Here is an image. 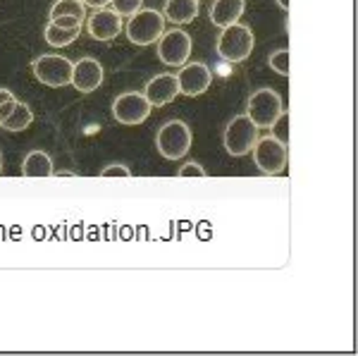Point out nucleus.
<instances>
[{"label":"nucleus","mask_w":358,"mask_h":356,"mask_svg":"<svg viewBox=\"0 0 358 356\" xmlns=\"http://www.w3.org/2000/svg\"><path fill=\"white\" fill-rule=\"evenodd\" d=\"M256 139H258V127L251 122L248 115H236V118L229 120V124L224 127V134H222L224 151L234 158L248 156Z\"/></svg>","instance_id":"6"},{"label":"nucleus","mask_w":358,"mask_h":356,"mask_svg":"<svg viewBox=\"0 0 358 356\" xmlns=\"http://www.w3.org/2000/svg\"><path fill=\"white\" fill-rule=\"evenodd\" d=\"M277 3H280L282 10H289V0H277Z\"/></svg>","instance_id":"29"},{"label":"nucleus","mask_w":358,"mask_h":356,"mask_svg":"<svg viewBox=\"0 0 358 356\" xmlns=\"http://www.w3.org/2000/svg\"><path fill=\"white\" fill-rule=\"evenodd\" d=\"M177 84L179 94L184 96H203L213 84V72L206 62H189L182 65V70L177 72Z\"/></svg>","instance_id":"10"},{"label":"nucleus","mask_w":358,"mask_h":356,"mask_svg":"<svg viewBox=\"0 0 358 356\" xmlns=\"http://www.w3.org/2000/svg\"><path fill=\"white\" fill-rule=\"evenodd\" d=\"M15 103H17L15 96H13V99H8V101H3V103H0V122H3V120L8 118L10 111H13V108H15Z\"/></svg>","instance_id":"25"},{"label":"nucleus","mask_w":358,"mask_h":356,"mask_svg":"<svg viewBox=\"0 0 358 356\" xmlns=\"http://www.w3.org/2000/svg\"><path fill=\"white\" fill-rule=\"evenodd\" d=\"M122 29H124L122 17L115 13L113 8H108V5L106 8H96V13L86 22V31L96 41H113V38H117L122 34Z\"/></svg>","instance_id":"11"},{"label":"nucleus","mask_w":358,"mask_h":356,"mask_svg":"<svg viewBox=\"0 0 358 356\" xmlns=\"http://www.w3.org/2000/svg\"><path fill=\"white\" fill-rule=\"evenodd\" d=\"M143 96L151 103V108H163L167 103H172L179 96L177 74H155L151 82L146 84Z\"/></svg>","instance_id":"13"},{"label":"nucleus","mask_w":358,"mask_h":356,"mask_svg":"<svg viewBox=\"0 0 358 356\" xmlns=\"http://www.w3.org/2000/svg\"><path fill=\"white\" fill-rule=\"evenodd\" d=\"M246 10V0H215L210 5V22L215 27H227L241 20Z\"/></svg>","instance_id":"14"},{"label":"nucleus","mask_w":358,"mask_h":356,"mask_svg":"<svg viewBox=\"0 0 358 356\" xmlns=\"http://www.w3.org/2000/svg\"><path fill=\"white\" fill-rule=\"evenodd\" d=\"M163 15L175 24H189L199 17V0H167Z\"/></svg>","instance_id":"16"},{"label":"nucleus","mask_w":358,"mask_h":356,"mask_svg":"<svg viewBox=\"0 0 358 356\" xmlns=\"http://www.w3.org/2000/svg\"><path fill=\"white\" fill-rule=\"evenodd\" d=\"M253 31L246 24H227L217 38V55L227 62H244L253 53Z\"/></svg>","instance_id":"2"},{"label":"nucleus","mask_w":358,"mask_h":356,"mask_svg":"<svg viewBox=\"0 0 358 356\" xmlns=\"http://www.w3.org/2000/svg\"><path fill=\"white\" fill-rule=\"evenodd\" d=\"M110 5L120 17H131L141 10L143 0H110Z\"/></svg>","instance_id":"21"},{"label":"nucleus","mask_w":358,"mask_h":356,"mask_svg":"<svg viewBox=\"0 0 358 356\" xmlns=\"http://www.w3.org/2000/svg\"><path fill=\"white\" fill-rule=\"evenodd\" d=\"M0 170H3V158H0Z\"/></svg>","instance_id":"30"},{"label":"nucleus","mask_w":358,"mask_h":356,"mask_svg":"<svg viewBox=\"0 0 358 356\" xmlns=\"http://www.w3.org/2000/svg\"><path fill=\"white\" fill-rule=\"evenodd\" d=\"M82 3L89 8H106V5H110V0H82Z\"/></svg>","instance_id":"26"},{"label":"nucleus","mask_w":358,"mask_h":356,"mask_svg":"<svg viewBox=\"0 0 358 356\" xmlns=\"http://www.w3.org/2000/svg\"><path fill=\"white\" fill-rule=\"evenodd\" d=\"M53 160H50L48 153L43 151H31L27 153L24 163H22V175L29 177V180H45V177L53 175Z\"/></svg>","instance_id":"15"},{"label":"nucleus","mask_w":358,"mask_h":356,"mask_svg":"<svg viewBox=\"0 0 358 356\" xmlns=\"http://www.w3.org/2000/svg\"><path fill=\"white\" fill-rule=\"evenodd\" d=\"M251 153H253V163H256V168L261 172H265V175H282V172L287 170V163H289L287 143L280 141L273 134L256 139Z\"/></svg>","instance_id":"3"},{"label":"nucleus","mask_w":358,"mask_h":356,"mask_svg":"<svg viewBox=\"0 0 358 356\" xmlns=\"http://www.w3.org/2000/svg\"><path fill=\"white\" fill-rule=\"evenodd\" d=\"M270 129H273V136H277L280 141L287 143V139H289V118H287V111L275 120Z\"/></svg>","instance_id":"22"},{"label":"nucleus","mask_w":358,"mask_h":356,"mask_svg":"<svg viewBox=\"0 0 358 356\" xmlns=\"http://www.w3.org/2000/svg\"><path fill=\"white\" fill-rule=\"evenodd\" d=\"M270 67H273V72L282 74V77H287L289 74V50L282 48V50H275L273 55H270Z\"/></svg>","instance_id":"20"},{"label":"nucleus","mask_w":358,"mask_h":356,"mask_svg":"<svg viewBox=\"0 0 358 356\" xmlns=\"http://www.w3.org/2000/svg\"><path fill=\"white\" fill-rule=\"evenodd\" d=\"M282 113H285V103H282V96L277 94V91L258 89L248 96L246 115L251 118V122L256 124L258 129H270Z\"/></svg>","instance_id":"4"},{"label":"nucleus","mask_w":358,"mask_h":356,"mask_svg":"<svg viewBox=\"0 0 358 356\" xmlns=\"http://www.w3.org/2000/svg\"><path fill=\"white\" fill-rule=\"evenodd\" d=\"M72 65L62 55H41L31 62V72L45 86H67L72 82Z\"/></svg>","instance_id":"7"},{"label":"nucleus","mask_w":358,"mask_h":356,"mask_svg":"<svg viewBox=\"0 0 358 356\" xmlns=\"http://www.w3.org/2000/svg\"><path fill=\"white\" fill-rule=\"evenodd\" d=\"M101 177H131V170L124 165H108L101 170Z\"/></svg>","instance_id":"24"},{"label":"nucleus","mask_w":358,"mask_h":356,"mask_svg":"<svg viewBox=\"0 0 358 356\" xmlns=\"http://www.w3.org/2000/svg\"><path fill=\"white\" fill-rule=\"evenodd\" d=\"M177 177H196V180H206L208 172L201 168L199 163H187V165H182V168L177 170Z\"/></svg>","instance_id":"23"},{"label":"nucleus","mask_w":358,"mask_h":356,"mask_svg":"<svg viewBox=\"0 0 358 356\" xmlns=\"http://www.w3.org/2000/svg\"><path fill=\"white\" fill-rule=\"evenodd\" d=\"M165 15L158 10H138L127 22V38L134 45H151L163 36Z\"/></svg>","instance_id":"5"},{"label":"nucleus","mask_w":358,"mask_h":356,"mask_svg":"<svg viewBox=\"0 0 358 356\" xmlns=\"http://www.w3.org/2000/svg\"><path fill=\"white\" fill-rule=\"evenodd\" d=\"M57 177H77L74 172H67V170H60V172H55Z\"/></svg>","instance_id":"28"},{"label":"nucleus","mask_w":358,"mask_h":356,"mask_svg":"<svg viewBox=\"0 0 358 356\" xmlns=\"http://www.w3.org/2000/svg\"><path fill=\"white\" fill-rule=\"evenodd\" d=\"M148 115H151V103L146 101V96L136 94V91L117 96L113 103V118L120 124H127V127H136V124L146 122Z\"/></svg>","instance_id":"9"},{"label":"nucleus","mask_w":358,"mask_h":356,"mask_svg":"<svg viewBox=\"0 0 358 356\" xmlns=\"http://www.w3.org/2000/svg\"><path fill=\"white\" fill-rule=\"evenodd\" d=\"M57 17H74V20L84 22L86 5L82 0H57L53 8H50V20H57Z\"/></svg>","instance_id":"19"},{"label":"nucleus","mask_w":358,"mask_h":356,"mask_svg":"<svg viewBox=\"0 0 358 356\" xmlns=\"http://www.w3.org/2000/svg\"><path fill=\"white\" fill-rule=\"evenodd\" d=\"M8 99H13V94H10L8 89H0V103H3V101H8Z\"/></svg>","instance_id":"27"},{"label":"nucleus","mask_w":358,"mask_h":356,"mask_svg":"<svg viewBox=\"0 0 358 356\" xmlns=\"http://www.w3.org/2000/svg\"><path fill=\"white\" fill-rule=\"evenodd\" d=\"M69 84H72L79 94H91V91H96L98 86L103 84L101 62L94 60V57H82L79 62H74L72 65V82Z\"/></svg>","instance_id":"12"},{"label":"nucleus","mask_w":358,"mask_h":356,"mask_svg":"<svg viewBox=\"0 0 358 356\" xmlns=\"http://www.w3.org/2000/svg\"><path fill=\"white\" fill-rule=\"evenodd\" d=\"M79 34H82V27H60V24H55V22H50V24L45 27L43 36H45V41L50 45H55V48H65V45L77 41Z\"/></svg>","instance_id":"18"},{"label":"nucleus","mask_w":358,"mask_h":356,"mask_svg":"<svg viewBox=\"0 0 358 356\" xmlns=\"http://www.w3.org/2000/svg\"><path fill=\"white\" fill-rule=\"evenodd\" d=\"M31 122H34V113H31V108L27 106V103H22V101H17L15 103V108L10 111L8 118L0 122V127H3L5 131H24L31 127Z\"/></svg>","instance_id":"17"},{"label":"nucleus","mask_w":358,"mask_h":356,"mask_svg":"<svg viewBox=\"0 0 358 356\" xmlns=\"http://www.w3.org/2000/svg\"><path fill=\"white\" fill-rule=\"evenodd\" d=\"M192 129L184 120H170L155 134V146H158V153L167 160H182L192 151Z\"/></svg>","instance_id":"1"},{"label":"nucleus","mask_w":358,"mask_h":356,"mask_svg":"<svg viewBox=\"0 0 358 356\" xmlns=\"http://www.w3.org/2000/svg\"><path fill=\"white\" fill-rule=\"evenodd\" d=\"M194 45L192 36L184 29H172V31H163L158 38V57L170 67H182L189 60Z\"/></svg>","instance_id":"8"}]
</instances>
